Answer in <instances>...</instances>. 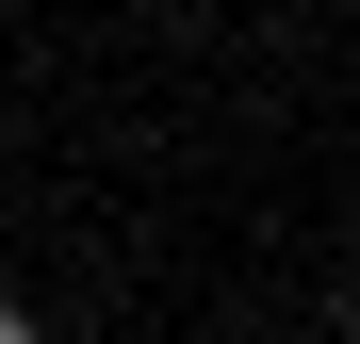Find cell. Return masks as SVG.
Instances as JSON below:
<instances>
[{"mask_svg": "<svg viewBox=\"0 0 360 344\" xmlns=\"http://www.w3.org/2000/svg\"><path fill=\"white\" fill-rule=\"evenodd\" d=\"M0 344H49V328H33V312H17V295H0Z\"/></svg>", "mask_w": 360, "mask_h": 344, "instance_id": "6da1fadb", "label": "cell"}, {"mask_svg": "<svg viewBox=\"0 0 360 344\" xmlns=\"http://www.w3.org/2000/svg\"><path fill=\"white\" fill-rule=\"evenodd\" d=\"M344 344H360V312H344Z\"/></svg>", "mask_w": 360, "mask_h": 344, "instance_id": "7a4b0ae2", "label": "cell"}]
</instances>
